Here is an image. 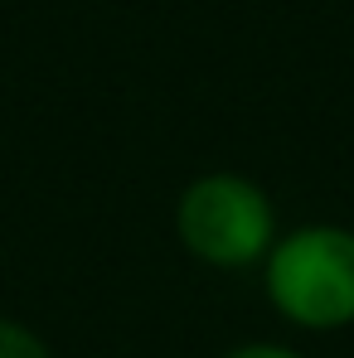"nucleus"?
Segmentation results:
<instances>
[{"label":"nucleus","mask_w":354,"mask_h":358,"mask_svg":"<svg viewBox=\"0 0 354 358\" xmlns=\"http://www.w3.org/2000/svg\"><path fill=\"white\" fill-rule=\"evenodd\" d=\"M0 358H49V349H44V339L29 324L0 315Z\"/></svg>","instance_id":"7ed1b4c3"},{"label":"nucleus","mask_w":354,"mask_h":358,"mask_svg":"<svg viewBox=\"0 0 354 358\" xmlns=\"http://www.w3.org/2000/svg\"><path fill=\"white\" fill-rule=\"evenodd\" d=\"M175 233L209 266H252L277 247V208L262 184L243 175H204L179 194Z\"/></svg>","instance_id":"f03ea898"},{"label":"nucleus","mask_w":354,"mask_h":358,"mask_svg":"<svg viewBox=\"0 0 354 358\" xmlns=\"http://www.w3.org/2000/svg\"><path fill=\"white\" fill-rule=\"evenodd\" d=\"M224 358H301V354H292L287 344H243V349H229Z\"/></svg>","instance_id":"20e7f679"},{"label":"nucleus","mask_w":354,"mask_h":358,"mask_svg":"<svg viewBox=\"0 0 354 358\" xmlns=\"http://www.w3.org/2000/svg\"><path fill=\"white\" fill-rule=\"evenodd\" d=\"M267 296L301 329L354 324V233L311 223L277 238L267 252Z\"/></svg>","instance_id":"f257e3e1"}]
</instances>
